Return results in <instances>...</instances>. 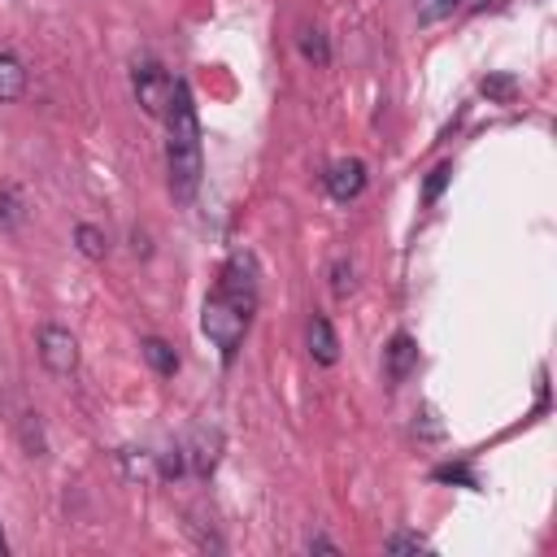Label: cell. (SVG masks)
I'll list each match as a JSON object with an SVG mask.
<instances>
[{"instance_id":"1","label":"cell","mask_w":557,"mask_h":557,"mask_svg":"<svg viewBox=\"0 0 557 557\" xmlns=\"http://www.w3.org/2000/svg\"><path fill=\"white\" fill-rule=\"evenodd\" d=\"M252 313H257V265L248 252H235V257H226L213 292L200 305V331L222 352V361H235V352L252 326Z\"/></svg>"},{"instance_id":"2","label":"cell","mask_w":557,"mask_h":557,"mask_svg":"<svg viewBox=\"0 0 557 557\" xmlns=\"http://www.w3.org/2000/svg\"><path fill=\"white\" fill-rule=\"evenodd\" d=\"M165 170H170V196L187 205L200 191L205 174V148H200V117L187 83H174L170 109H165Z\"/></svg>"},{"instance_id":"3","label":"cell","mask_w":557,"mask_h":557,"mask_svg":"<svg viewBox=\"0 0 557 557\" xmlns=\"http://www.w3.org/2000/svg\"><path fill=\"white\" fill-rule=\"evenodd\" d=\"M174 83L178 78L161 61H135V70H131V91H135V100H139V109L148 117H165L170 96H174Z\"/></svg>"},{"instance_id":"4","label":"cell","mask_w":557,"mask_h":557,"mask_svg":"<svg viewBox=\"0 0 557 557\" xmlns=\"http://www.w3.org/2000/svg\"><path fill=\"white\" fill-rule=\"evenodd\" d=\"M35 344H39V361H44L48 374L70 379L78 370V339H74V331L48 322V326H39V339Z\"/></svg>"},{"instance_id":"5","label":"cell","mask_w":557,"mask_h":557,"mask_svg":"<svg viewBox=\"0 0 557 557\" xmlns=\"http://www.w3.org/2000/svg\"><path fill=\"white\" fill-rule=\"evenodd\" d=\"M366 178H370V174H366V161H357V157H339V161L326 165L322 187H326L331 200L348 205V200H357V196L366 191Z\"/></svg>"},{"instance_id":"6","label":"cell","mask_w":557,"mask_h":557,"mask_svg":"<svg viewBox=\"0 0 557 557\" xmlns=\"http://www.w3.org/2000/svg\"><path fill=\"white\" fill-rule=\"evenodd\" d=\"M413 370H418V339L405 335V331H396V335L387 339V348H383V374H387V383L396 387V383H405Z\"/></svg>"},{"instance_id":"7","label":"cell","mask_w":557,"mask_h":557,"mask_svg":"<svg viewBox=\"0 0 557 557\" xmlns=\"http://www.w3.org/2000/svg\"><path fill=\"white\" fill-rule=\"evenodd\" d=\"M309 357L318 361V366H335L339 361V339H335V326L322 318V313H313L309 318Z\"/></svg>"},{"instance_id":"8","label":"cell","mask_w":557,"mask_h":557,"mask_svg":"<svg viewBox=\"0 0 557 557\" xmlns=\"http://www.w3.org/2000/svg\"><path fill=\"white\" fill-rule=\"evenodd\" d=\"M218 448H222V435L218 431H209V426H200L196 431V440H191V448H183V461H191V474H213V466H218Z\"/></svg>"},{"instance_id":"9","label":"cell","mask_w":557,"mask_h":557,"mask_svg":"<svg viewBox=\"0 0 557 557\" xmlns=\"http://www.w3.org/2000/svg\"><path fill=\"white\" fill-rule=\"evenodd\" d=\"M26 96V65L17 52L0 48V104H13Z\"/></svg>"},{"instance_id":"10","label":"cell","mask_w":557,"mask_h":557,"mask_svg":"<svg viewBox=\"0 0 557 557\" xmlns=\"http://www.w3.org/2000/svg\"><path fill=\"white\" fill-rule=\"evenodd\" d=\"M139 357H144L161 379H174V374H178V352H174L161 335H144V339H139Z\"/></svg>"},{"instance_id":"11","label":"cell","mask_w":557,"mask_h":557,"mask_svg":"<svg viewBox=\"0 0 557 557\" xmlns=\"http://www.w3.org/2000/svg\"><path fill=\"white\" fill-rule=\"evenodd\" d=\"M74 244H78V252L87 261H104V252H109V235L100 226H91V222H78L74 226Z\"/></svg>"},{"instance_id":"12","label":"cell","mask_w":557,"mask_h":557,"mask_svg":"<svg viewBox=\"0 0 557 557\" xmlns=\"http://www.w3.org/2000/svg\"><path fill=\"white\" fill-rule=\"evenodd\" d=\"M296 44H300V57H305V61H313V65H331V44H326V35H322L318 26H305Z\"/></svg>"},{"instance_id":"13","label":"cell","mask_w":557,"mask_h":557,"mask_svg":"<svg viewBox=\"0 0 557 557\" xmlns=\"http://www.w3.org/2000/svg\"><path fill=\"white\" fill-rule=\"evenodd\" d=\"M457 9H461V0H413V17H418L422 26H435V22L453 17Z\"/></svg>"},{"instance_id":"14","label":"cell","mask_w":557,"mask_h":557,"mask_svg":"<svg viewBox=\"0 0 557 557\" xmlns=\"http://www.w3.org/2000/svg\"><path fill=\"white\" fill-rule=\"evenodd\" d=\"M426 535H413V531H396L383 540V553H426Z\"/></svg>"},{"instance_id":"15","label":"cell","mask_w":557,"mask_h":557,"mask_svg":"<svg viewBox=\"0 0 557 557\" xmlns=\"http://www.w3.org/2000/svg\"><path fill=\"white\" fill-rule=\"evenodd\" d=\"M479 87H483V96H487V100H513V91H518L513 74H487Z\"/></svg>"},{"instance_id":"16","label":"cell","mask_w":557,"mask_h":557,"mask_svg":"<svg viewBox=\"0 0 557 557\" xmlns=\"http://www.w3.org/2000/svg\"><path fill=\"white\" fill-rule=\"evenodd\" d=\"M117 457H122V466H126L131 474H139V479H152V474H157V457H152V453H135V448H122Z\"/></svg>"},{"instance_id":"17","label":"cell","mask_w":557,"mask_h":557,"mask_svg":"<svg viewBox=\"0 0 557 557\" xmlns=\"http://www.w3.org/2000/svg\"><path fill=\"white\" fill-rule=\"evenodd\" d=\"M352 287H357V278H352V261L339 257V261L331 265V292L344 300V296H352Z\"/></svg>"},{"instance_id":"18","label":"cell","mask_w":557,"mask_h":557,"mask_svg":"<svg viewBox=\"0 0 557 557\" xmlns=\"http://www.w3.org/2000/svg\"><path fill=\"white\" fill-rule=\"evenodd\" d=\"M435 479H440V483H466V487H474V492H479V474H474L470 466H461V461H457V466H440V470H435Z\"/></svg>"},{"instance_id":"19","label":"cell","mask_w":557,"mask_h":557,"mask_svg":"<svg viewBox=\"0 0 557 557\" xmlns=\"http://www.w3.org/2000/svg\"><path fill=\"white\" fill-rule=\"evenodd\" d=\"M448 174H453V165H435V170H431V178L422 183V205H435V200H440V191H444Z\"/></svg>"},{"instance_id":"20","label":"cell","mask_w":557,"mask_h":557,"mask_svg":"<svg viewBox=\"0 0 557 557\" xmlns=\"http://www.w3.org/2000/svg\"><path fill=\"white\" fill-rule=\"evenodd\" d=\"M0 222L4 226H17L22 222V200H17L13 187H0Z\"/></svg>"},{"instance_id":"21","label":"cell","mask_w":557,"mask_h":557,"mask_svg":"<svg viewBox=\"0 0 557 557\" xmlns=\"http://www.w3.org/2000/svg\"><path fill=\"white\" fill-rule=\"evenodd\" d=\"M22 440L30 448V457H44V435H39V413H26L22 418Z\"/></svg>"},{"instance_id":"22","label":"cell","mask_w":557,"mask_h":557,"mask_svg":"<svg viewBox=\"0 0 557 557\" xmlns=\"http://www.w3.org/2000/svg\"><path fill=\"white\" fill-rule=\"evenodd\" d=\"M309 553H339V544L326 540V535H313V540H309Z\"/></svg>"},{"instance_id":"23","label":"cell","mask_w":557,"mask_h":557,"mask_svg":"<svg viewBox=\"0 0 557 557\" xmlns=\"http://www.w3.org/2000/svg\"><path fill=\"white\" fill-rule=\"evenodd\" d=\"M422 418H431V405L422 409ZM422 435H431V440H435V435H440V422H422Z\"/></svg>"},{"instance_id":"24","label":"cell","mask_w":557,"mask_h":557,"mask_svg":"<svg viewBox=\"0 0 557 557\" xmlns=\"http://www.w3.org/2000/svg\"><path fill=\"white\" fill-rule=\"evenodd\" d=\"M9 553V540H4V527H0V557Z\"/></svg>"}]
</instances>
